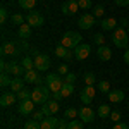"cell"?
<instances>
[{
	"instance_id": "cell-2",
	"label": "cell",
	"mask_w": 129,
	"mask_h": 129,
	"mask_svg": "<svg viewBox=\"0 0 129 129\" xmlns=\"http://www.w3.org/2000/svg\"><path fill=\"white\" fill-rule=\"evenodd\" d=\"M50 98V88L48 86H36L31 93V100L36 105H45Z\"/></svg>"
},
{
	"instance_id": "cell-39",
	"label": "cell",
	"mask_w": 129,
	"mask_h": 129,
	"mask_svg": "<svg viewBox=\"0 0 129 129\" xmlns=\"http://www.w3.org/2000/svg\"><path fill=\"white\" fill-rule=\"evenodd\" d=\"M7 17H9V12H7L5 7H2V9H0V22L4 24V22L7 21Z\"/></svg>"
},
{
	"instance_id": "cell-17",
	"label": "cell",
	"mask_w": 129,
	"mask_h": 129,
	"mask_svg": "<svg viewBox=\"0 0 129 129\" xmlns=\"http://www.w3.org/2000/svg\"><path fill=\"white\" fill-rule=\"evenodd\" d=\"M17 100V95L16 93H2L0 96V105L2 107H12Z\"/></svg>"
},
{
	"instance_id": "cell-50",
	"label": "cell",
	"mask_w": 129,
	"mask_h": 129,
	"mask_svg": "<svg viewBox=\"0 0 129 129\" xmlns=\"http://www.w3.org/2000/svg\"><path fill=\"white\" fill-rule=\"evenodd\" d=\"M55 129H67V127H60V126H57V127H55Z\"/></svg>"
},
{
	"instance_id": "cell-31",
	"label": "cell",
	"mask_w": 129,
	"mask_h": 129,
	"mask_svg": "<svg viewBox=\"0 0 129 129\" xmlns=\"http://www.w3.org/2000/svg\"><path fill=\"white\" fill-rule=\"evenodd\" d=\"M10 83H12V79H10V74H2V76H0V86H2V88L10 86Z\"/></svg>"
},
{
	"instance_id": "cell-24",
	"label": "cell",
	"mask_w": 129,
	"mask_h": 129,
	"mask_svg": "<svg viewBox=\"0 0 129 129\" xmlns=\"http://www.w3.org/2000/svg\"><path fill=\"white\" fill-rule=\"evenodd\" d=\"M110 114H112V110H110V107L107 105V103H102V105L98 107V110H96V115H98V117H102V119L110 117Z\"/></svg>"
},
{
	"instance_id": "cell-48",
	"label": "cell",
	"mask_w": 129,
	"mask_h": 129,
	"mask_svg": "<svg viewBox=\"0 0 129 129\" xmlns=\"http://www.w3.org/2000/svg\"><path fill=\"white\" fill-rule=\"evenodd\" d=\"M124 62H126V64L129 66V48L126 50V52H124Z\"/></svg>"
},
{
	"instance_id": "cell-13",
	"label": "cell",
	"mask_w": 129,
	"mask_h": 129,
	"mask_svg": "<svg viewBox=\"0 0 129 129\" xmlns=\"http://www.w3.org/2000/svg\"><path fill=\"white\" fill-rule=\"evenodd\" d=\"M38 69H31V71H26L24 72V81L26 83H35L36 86H41V78L38 76Z\"/></svg>"
},
{
	"instance_id": "cell-21",
	"label": "cell",
	"mask_w": 129,
	"mask_h": 129,
	"mask_svg": "<svg viewBox=\"0 0 129 129\" xmlns=\"http://www.w3.org/2000/svg\"><path fill=\"white\" fill-rule=\"evenodd\" d=\"M24 78H14L12 83H10V91L12 93H19L21 89H24Z\"/></svg>"
},
{
	"instance_id": "cell-20",
	"label": "cell",
	"mask_w": 129,
	"mask_h": 129,
	"mask_svg": "<svg viewBox=\"0 0 129 129\" xmlns=\"http://www.w3.org/2000/svg\"><path fill=\"white\" fill-rule=\"evenodd\" d=\"M107 96L112 103H119L124 100V91H120V89H110L109 93H107Z\"/></svg>"
},
{
	"instance_id": "cell-51",
	"label": "cell",
	"mask_w": 129,
	"mask_h": 129,
	"mask_svg": "<svg viewBox=\"0 0 129 129\" xmlns=\"http://www.w3.org/2000/svg\"><path fill=\"white\" fill-rule=\"evenodd\" d=\"M127 33H129V26H127Z\"/></svg>"
},
{
	"instance_id": "cell-7",
	"label": "cell",
	"mask_w": 129,
	"mask_h": 129,
	"mask_svg": "<svg viewBox=\"0 0 129 129\" xmlns=\"http://www.w3.org/2000/svg\"><path fill=\"white\" fill-rule=\"evenodd\" d=\"M89 53H91V47L86 45V43H81L78 45L76 48H74V59L76 60H84L89 57Z\"/></svg>"
},
{
	"instance_id": "cell-38",
	"label": "cell",
	"mask_w": 129,
	"mask_h": 129,
	"mask_svg": "<svg viewBox=\"0 0 129 129\" xmlns=\"http://www.w3.org/2000/svg\"><path fill=\"white\" fill-rule=\"evenodd\" d=\"M67 129H83V124H81L79 120H69Z\"/></svg>"
},
{
	"instance_id": "cell-12",
	"label": "cell",
	"mask_w": 129,
	"mask_h": 129,
	"mask_svg": "<svg viewBox=\"0 0 129 129\" xmlns=\"http://www.w3.org/2000/svg\"><path fill=\"white\" fill-rule=\"evenodd\" d=\"M59 109H60V107H59V102H57V100H48V102L41 107L43 114H45L47 117H48V115H53V114H57Z\"/></svg>"
},
{
	"instance_id": "cell-41",
	"label": "cell",
	"mask_w": 129,
	"mask_h": 129,
	"mask_svg": "<svg viewBox=\"0 0 129 129\" xmlns=\"http://www.w3.org/2000/svg\"><path fill=\"white\" fill-rule=\"evenodd\" d=\"M64 83H69V84H74L76 83V74H72V72H69L66 78H64Z\"/></svg>"
},
{
	"instance_id": "cell-46",
	"label": "cell",
	"mask_w": 129,
	"mask_h": 129,
	"mask_svg": "<svg viewBox=\"0 0 129 129\" xmlns=\"http://www.w3.org/2000/svg\"><path fill=\"white\" fill-rule=\"evenodd\" d=\"M117 5H120V7H126V5H129V0H114Z\"/></svg>"
},
{
	"instance_id": "cell-27",
	"label": "cell",
	"mask_w": 129,
	"mask_h": 129,
	"mask_svg": "<svg viewBox=\"0 0 129 129\" xmlns=\"http://www.w3.org/2000/svg\"><path fill=\"white\" fill-rule=\"evenodd\" d=\"M35 5H36V0H19V7L24 10L35 9Z\"/></svg>"
},
{
	"instance_id": "cell-47",
	"label": "cell",
	"mask_w": 129,
	"mask_h": 129,
	"mask_svg": "<svg viewBox=\"0 0 129 129\" xmlns=\"http://www.w3.org/2000/svg\"><path fill=\"white\" fill-rule=\"evenodd\" d=\"M52 98L59 102V100H60V98H64V96H62V93H60V91H57V93H52Z\"/></svg>"
},
{
	"instance_id": "cell-9",
	"label": "cell",
	"mask_w": 129,
	"mask_h": 129,
	"mask_svg": "<svg viewBox=\"0 0 129 129\" xmlns=\"http://www.w3.org/2000/svg\"><path fill=\"white\" fill-rule=\"evenodd\" d=\"M78 24H79L81 29H89L93 24H96V17H95L93 14H88V12H86V14H83L79 17V22H78Z\"/></svg>"
},
{
	"instance_id": "cell-4",
	"label": "cell",
	"mask_w": 129,
	"mask_h": 129,
	"mask_svg": "<svg viewBox=\"0 0 129 129\" xmlns=\"http://www.w3.org/2000/svg\"><path fill=\"white\" fill-rule=\"evenodd\" d=\"M45 83H47V86L50 88L52 93L60 91L62 86H64V79H62V76H60L59 72H52V74H48V76L45 78Z\"/></svg>"
},
{
	"instance_id": "cell-1",
	"label": "cell",
	"mask_w": 129,
	"mask_h": 129,
	"mask_svg": "<svg viewBox=\"0 0 129 129\" xmlns=\"http://www.w3.org/2000/svg\"><path fill=\"white\" fill-rule=\"evenodd\" d=\"M81 40H83V36H81L79 33H76V31H67V33L62 36L60 45L66 47V48H69V50H74L78 45H81Z\"/></svg>"
},
{
	"instance_id": "cell-33",
	"label": "cell",
	"mask_w": 129,
	"mask_h": 129,
	"mask_svg": "<svg viewBox=\"0 0 129 129\" xmlns=\"http://www.w3.org/2000/svg\"><path fill=\"white\" fill-rule=\"evenodd\" d=\"M93 43H96L98 47L105 45V36H103L102 33H96V35H93Z\"/></svg>"
},
{
	"instance_id": "cell-49",
	"label": "cell",
	"mask_w": 129,
	"mask_h": 129,
	"mask_svg": "<svg viewBox=\"0 0 129 129\" xmlns=\"http://www.w3.org/2000/svg\"><path fill=\"white\" fill-rule=\"evenodd\" d=\"M129 26V22L126 19H120V28H127Z\"/></svg>"
},
{
	"instance_id": "cell-5",
	"label": "cell",
	"mask_w": 129,
	"mask_h": 129,
	"mask_svg": "<svg viewBox=\"0 0 129 129\" xmlns=\"http://www.w3.org/2000/svg\"><path fill=\"white\" fill-rule=\"evenodd\" d=\"M33 53V59H35V69L38 71H47L50 67V57L45 53H38L36 50L31 52Z\"/></svg>"
},
{
	"instance_id": "cell-30",
	"label": "cell",
	"mask_w": 129,
	"mask_h": 129,
	"mask_svg": "<svg viewBox=\"0 0 129 129\" xmlns=\"http://www.w3.org/2000/svg\"><path fill=\"white\" fill-rule=\"evenodd\" d=\"M84 83H86V86H93V84L96 83L95 74H93V72H86V74H84Z\"/></svg>"
},
{
	"instance_id": "cell-29",
	"label": "cell",
	"mask_w": 129,
	"mask_h": 129,
	"mask_svg": "<svg viewBox=\"0 0 129 129\" xmlns=\"http://www.w3.org/2000/svg\"><path fill=\"white\" fill-rule=\"evenodd\" d=\"M31 93H33V91H29L28 88H24V89H21L19 93H16V95H17V100L22 102V100H31Z\"/></svg>"
},
{
	"instance_id": "cell-11",
	"label": "cell",
	"mask_w": 129,
	"mask_h": 129,
	"mask_svg": "<svg viewBox=\"0 0 129 129\" xmlns=\"http://www.w3.org/2000/svg\"><path fill=\"white\" fill-rule=\"evenodd\" d=\"M79 10V4L76 2V0H66L64 4H62V12L66 14V16H72V14H76Z\"/></svg>"
},
{
	"instance_id": "cell-28",
	"label": "cell",
	"mask_w": 129,
	"mask_h": 129,
	"mask_svg": "<svg viewBox=\"0 0 129 129\" xmlns=\"http://www.w3.org/2000/svg\"><path fill=\"white\" fill-rule=\"evenodd\" d=\"M78 110L74 109V107H69V109H66V112H64V119H67V120H72V119H76L78 117Z\"/></svg>"
},
{
	"instance_id": "cell-34",
	"label": "cell",
	"mask_w": 129,
	"mask_h": 129,
	"mask_svg": "<svg viewBox=\"0 0 129 129\" xmlns=\"http://www.w3.org/2000/svg\"><path fill=\"white\" fill-rule=\"evenodd\" d=\"M24 129H41V127H40V122H38V120L31 119L24 124Z\"/></svg>"
},
{
	"instance_id": "cell-18",
	"label": "cell",
	"mask_w": 129,
	"mask_h": 129,
	"mask_svg": "<svg viewBox=\"0 0 129 129\" xmlns=\"http://www.w3.org/2000/svg\"><path fill=\"white\" fill-rule=\"evenodd\" d=\"M96 57H98L100 60H103V62H107V60L112 59V50H110L107 45H102V47L96 48Z\"/></svg>"
},
{
	"instance_id": "cell-42",
	"label": "cell",
	"mask_w": 129,
	"mask_h": 129,
	"mask_svg": "<svg viewBox=\"0 0 129 129\" xmlns=\"http://www.w3.org/2000/svg\"><path fill=\"white\" fill-rule=\"evenodd\" d=\"M59 74L60 76H67V74H69V67H67L66 64H60L59 66Z\"/></svg>"
},
{
	"instance_id": "cell-45",
	"label": "cell",
	"mask_w": 129,
	"mask_h": 129,
	"mask_svg": "<svg viewBox=\"0 0 129 129\" xmlns=\"http://www.w3.org/2000/svg\"><path fill=\"white\" fill-rule=\"evenodd\" d=\"M112 129H129V126H127V124H124V122H115Z\"/></svg>"
},
{
	"instance_id": "cell-52",
	"label": "cell",
	"mask_w": 129,
	"mask_h": 129,
	"mask_svg": "<svg viewBox=\"0 0 129 129\" xmlns=\"http://www.w3.org/2000/svg\"><path fill=\"white\" fill-rule=\"evenodd\" d=\"M76 2H78V0H76Z\"/></svg>"
},
{
	"instance_id": "cell-6",
	"label": "cell",
	"mask_w": 129,
	"mask_h": 129,
	"mask_svg": "<svg viewBox=\"0 0 129 129\" xmlns=\"http://www.w3.org/2000/svg\"><path fill=\"white\" fill-rule=\"evenodd\" d=\"M26 22L29 24V26H33V28H40V26H43V16H41L38 10H29L28 12V16H26Z\"/></svg>"
},
{
	"instance_id": "cell-10",
	"label": "cell",
	"mask_w": 129,
	"mask_h": 129,
	"mask_svg": "<svg viewBox=\"0 0 129 129\" xmlns=\"http://www.w3.org/2000/svg\"><path fill=\"white\" fill-rule=\"evenodd\" d=\"M79 98H81V102H83L84 105H89V103L93 102V98H95V88H93V86L83 88L81 93H79Z\"/></svg>"
},
{
	"instance_id": "cell-15",
	"label": "cell",
	"mask_w": 129,
	"mask_h": 129,
	"mask_svg": "<svg viewBox=\"0 0 129 129\" xmlns=\"http://www.w3.org/2000/svg\"><path fill=\"white\" fill-rule=\"evenodd\" d=\"M95 112H93V109H89V107H81L79 109V119L83 120V122H93L95 120Z\"/></svg>"
},
{
	"instance_id": "cell-44",
	"label": "cell",
	"mask_w": 129,
	"mask_h": 129,
	"mask_svg": "<svg viewBox=\"0 0 129 129\" xmlns=\"http://www.w3.org/2000/svg\"><path fill=\"white\" fill-rule=\"evenodd\" d=\"M110 119L114 120V122H119V120H120V112H119V110H112V114H110Z\"/></svg>"
},
{
	"instance_id": "cell-35",
	"label": "cell",
	"mask_w": 129,
	"mask_h": 129,
	"mask_svg": "<svg viewBox=\"0 0 129 129\" xmlns=\"http://www.w3.org/2000/svg\"><path fill=\"white\" fill-rule=\"evenodd\" d=\"M78 4H79V9H84V10L93 9V2L91 0H78Z\"/></svg>"
},
{
	"instance_id": "cell-16",
	"label": "cell",
	"mask_w": 129,
	"mask_h": 129,
	"mask_svg": "<svg viewBox=\"0 0 129 129\" xmlns=\"http://www.w3.org/2000/svg\"><path fill=\"white\" fill-rule=\"evenodd\" d=\"M24 72H26L24 67H22L21 64H17L16 60L9 62V74H10V76H14V78H22V74H24Z\"/></svg>"
},
{
	"instance_id": "cell-14",
	"label": "cell",
	"mask_w": 129,
	"mask_h": 129,
	"mask_svg": "<svg viewBox=\"0 0 129 129\" xmlns=\"http://www.w3.org/2000/svg\"><path fill=\"white\" fill-rule=\"evenodd\" d=\"M35 102L33 100H22L19 103V109H17V112H19L21 115H28V114H31L33 112V109H35Z\"/></svg>"
},
{
	"instance_id": "cell-32",
	"label": "cell",
	"mask_w": 129,
	"mask_h": 129,
	"mask_svg": "<svg viewBox=\"0 0 129 129\" xmlns=\"http://www.w3.org/2000/svg\"><path fill=\"white\" fill-rule=\"evenodd\" d=\"M10 22L12 24H24V16H21V14H12L10 16Z\"/></svg>"
},
{
	"instance_id": "cell-23",
	"label": "cell",
	"mask_w": 129,
	"mask_h": 129,
	"mask_svg": "<svg viewBox=\"0 0 129 129\" xmlns=\"http://www.w3.org/2000/svg\"><path fill=\"white\" fill-rule=\"evenodd\" d=\"M17 35H19L21 40H26V38H29L31 36V26L26 22V24H21L19 26V31H17Z\"/></svg>"
},
{
	"instance_id": "cell-8",
	"label": "cell",
	"mask_w": 129,
	"mask_h": 129,
	"mask_svg": "<svg viewBox=\"0 0 129 129\" xmlns=\"http://www.w3.org/2000/svg\"><path fill=\"white\" fill-rule=\"evenodd\" d=\"M19 45L16 41H4L2 43V55H19Z\"/></svg>"
},
{
	"instance_id": "cell-36",
	"label": "cell",
	"mask_w": 129,
	"mask_h": 129,
	"mask_svg": "<svg viewBox=\"0 0 129 129\" xmlns=\"http://www.w3.org/2000/svg\"><path fill=\"white\" fill-rule=\"evenodd\" d=\"M98 89L102 93H109L110 91V83L109 81H100L98 83Z\"/></svg>"
},
{
	"instance_id": "cell-26",
	"label": "cell",
	"mask_w": 129,
	"mask_h": 129,
	"mask_svg": "<svg viewBox=\"0 0 129 129\" xmlns=\"http://www.w3.org/2000/svg\"><path fill=\"white\" fill-rule=\"evenodd\" d=\"M60 93H62V96H64V98H67V96H71V95L74 93V84H69V83H64V86H62V89H60Z\"/></svg>"
},
{
	"instance_id": "cell-37",
	"label": "cell",
	"mask_w": 129,
	"mask_h": 129,
	"mask_svg": "<svg viewBox=\"0 0 129 129\" xmlns=\"http://www.w3.org/2000/svg\"><path fill=\"white\" fill-rule=\"evenodd\" d=\"M103 12H105V7H103V5H95V7H93V16H95V17H102Z\"/></svg>"
},
{
	"instance_id": "cell-22",
	"label": "cell",
	"mask_w": 129,
	"mask_h": 129,
	"mask_svg": "<svg viewBox=\"0 0 129 129\" xmlns=\"http://www.w3.org/2000/svg\"><path fill=\"white\" fill-rule=\"evenodd\" d=\"M100 26H102V29H103V31L115 29V26H117V19H115V17H107V19H103L102 22H100Z\"/></svg>"
},
{
	"instance_id": "cell-25",
	"label": "cell",
	"mask_w": 129,
	"mask_h": 129,
	"mask_svg": "<svg viewBox=\"0 0 129 129\" xmlns=\"http://www.w3.org/2000/svg\"><path fill=\"white\" fill-rule=\"evenodd\" d=\"M21 66L24 67V71L35 69V59H31L29 55H26V57H22V60H21Z\"/></svg>"
},
{
	"instance_id": "cell-19",
	"label": "cell",
	"mask_w": 129,
	"mask_h": 129,
	"mask_svg": "<svg viewBox=\"0 0 129 129\" xmlns=\"http://www.w3.org/2000/svg\"><path fill=\"white\" fill-rule=\"evenodd\" d=\"M57 124H59V119H55L53 115H48V117H45L40 122V127L41 129H55Z\"/></svg>"
},
{
	"instance_id": "cell-40",
	"label": "cell",
	"mask_w": 129,
	"mask_h": 129,
	"mask_svg": "<svg viewBox=\"0 0 129 129\" xmlns=\"http://www.w3.org/2000/svg\"><path fill=\"white\" fill-rule=\"evenodd\" d=\"M45 117H47V115L43 114V110H38V112H35V114H33V119L38 120V122H41V120L45 119Z\"/></svg>"
},
{
	"instance_id": "cell-43",
	"label": "cell",
	"mask_w": 129,
	"mask_h": 129,
	"mask_svg": "<svg viewBox=\"0 0 129 129\" xmlns=\"http://www.w3.org/2000/svg\"><path fill=\"white\" fill-rule=\"evenodd\" d=\"M0 71H2V74H9V62L2 60L0 62Z\"/></svg>"
},
{
	"instance_id": "cell-3",
	"label": "cell",
	"mask_w": 129,
	"mask_h": 129,
	"mask_svg": "<svg viewBox=\"0 0 129 129\" xmlns=\"http://www.w3.org/2000/svg\"><path fill=\"white\" fill-rule=\"evenodd\" d=\"M112 41L117 48H126V47H129V33L124 28H115Z\"/></svg>"
}]
</instances>
